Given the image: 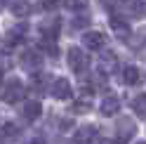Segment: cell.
Returning a JSON list of instances; mask_svg holds the SVG:
<instances>
[{
    "label": "cell",
    "instance_id": "obj_16",
    "mask_svg": "<svg viewBox=\"0 0 146 144\" xmlns=\"http://www.w3.org/2000/svg\"><path fill=\"white\" fill-rule=\"evenodd\" d=\"M132 109H134V113L139 116V118H144V121H146V92L137 95L134 99H132Z\"/></svg>",
    "mask_w": 146,
    "mask_h": 144
},
{
    "label": "cell",
    "instance_id": "obj_15",
    "mask_svg": "<svg viewBox=\"0 0 146 144\" xmlns=\"http://www.w3.org/2000/svg\"><path fill=\"white\" fill-rule=\"evenodd\" d=\"M127 10L139 19H146V0H127Z\"/></svg>",
    "mask_w": 146,
    "mask_h": 144
},
{
    "label": "cell",
    "instance_id": "obj_20",
    "mask_svg": "<svg viewBox=\"0 0 146 144\" xmlns=\"http://www.w3.org/2000/svg\"><path fill=\"white\" fill-rule=\"evenodd\" d=\"M90 24V14L85 12V14H76V19H73V26L76 29H85V26Z\"/></svg>",
    "mask_w": 146,
    "mask_h": 144
},
{
    "label": "cell",
    "instance_id": "obj_10",
    "mask_svg": "<svg viewBox=\"0 0 146 144\" xmlns=\"http://www.w3.org/2000/svg\"><path fill=\"white\" fill-rule=\"evenodd\" d=\"M99 111H102V116H115L120 111V99H118V97H106V99L99 104Z\"/></svg>",
    "mask_w": 146,
    "mask_h": 144
},
{
    "label": "cell",
    "instance_id": "obj_21",
    "mask_svg": "<svg viewBox=\"0 0 146 144\" xmlns=\"http://www.w3.org/2000/svg\"><path fill=\"white\" fill-rule=\"evenodd\" d=\"M40 5L45 7V10H54V7L59 5V0H40Z\"/></svg>",
    "mask_w": 146,
    "mask_h": 144
},
{
    "label": "cell",
    "instance_id": "obj_22",
    "mask_svg": "<svg viewBox=\"0 0 146 144\" xmlns=\"http://www.w3.org/2000/svg\"><path fill=\"white\" fill-rule=\"evenodd\" d=\"M99 3H102L104 7H108V10H111V7H115V5H120L123 0H99Z\"/></svg>",
    "mask_w": 146,
    "mask_h": 144
},
{
    "label": "cell",
    "instance_id": "obj_18",
    "mask_svg": "<svg viewBox=\"0 0 146 144\" xmlns=\"http://www.w3.org/2000/svg\"><path fill=\"white\" fill-rule=\"evenodd\" d=\"M0 132H3V139H17V137L21 135L19 128H17L14 123H5L3 128H0Z\"/></svg>",
    "mask_w": 146,
    "mask_h": 144
},
{
    "label": "cell",
    "instance_id": "obj_24",
    "mask_svg": "<svg viewBox=\"0 0 146 144\" xmlns=\"http://www.w3.org/2000/svg\"><path fill=\"white\" fill-rule=\"evenodd\" d=\"M0 83H3V71H0Z\"/></svg>",
    "mask_w": 146,
    "mask_h": 144
},
{
    "label": "cell",
    "instance_id": "obj_19",
    "mask_svg": "<svg viewBox=\"0 0 146 144\" xmlns=\"http://www.w3.org/2000/svg\"><path fill=\"white\" fill-rule=\"evenodd\" d=\"M90 85H92V90H106V76L97 71V73L92 76V83Z\"/></svg>",
    "mask_w": 146,
    "mask_h": 144
},
{
    "label": "cell",
    "instance_id": "obj_4",
    "mask_svg": "<svg viewBox=\"0 0 146 144\" xmlns=\"http://www.w3.org/2000/svg\"><path fill=\"white\" fill-rule=\"evenodd\" d=\"M40 50L42 55H50V57H57L59 55V47H57V33H50V31H40Z\"/></svg>",
    "mask_w": 146,
    "mask_h": 144
},
{
    "label": "cell",
    "instance_id": "obj_23",
    "mask_svg": "<svg viewBox=\"0 0 146 144\" xmlns=\"http://www.w3.org/2000/svg\"><path fill=\"white\" fill-rule=\"evenodd\" d=\"M5 3H7V0H0V7H3V5H5Z\"/></svg>",
    "mask_w": 146,
    "mask_h": 144
},
{
    "label": "cell",
    "instance_id": "obj_11",
    "mask_svg": "<svg viewBox=\"0 0 146 144\" xmlns=\"http://www.w3.org/2000/svg\"><path fill=\"white\" fill-rule=\"evenodd\" d=\"M115 130H118V137H120V139H132V135H134V123H132V118H120Z\"/></svg>",
    "mask_w": 146,
    "mask_h": 144
},
{
    "label": "cell",
    "instance_id": "obj_14",
    "mask_svg": "<svg viewBox=\"0 0 146 144\" xmlns=\"http://www.w3.org/2000/svg\"><path fill=\"white\" fill-rule=\"evenodd\" d=\"M10 10H12L14 17H29L31 14V3L29 0H12Z\"/></svg>",
    "mask_w": 146,
    "mask_h": 144
},
{
    "label": "cell",
    "instance_id": "obj_9",
    "mask_svg": "<svg viewBox=\"0 0 146 144\" xmlns=\"http://www.w3.org/2000/svg\"><path fill=\"white\" fill-rule=\"evenodd\" d=\"M83 43L87 45L90 50H102L104 43H106V38H104L102 31H87V33L83 35Z\"/></svg>",
    "mask_w": 146,
    "mask_h": 144
},
{
    "label": "cell",
    "instance_id": "obj_12",
    "mask_svg": "<svg viewBox=\"0 0 146 144\" xmlns=\"http://www.w3.org/2000/svg\"><path fill=\"white\" fill-rule=\"evenodd\" d=\"M33 90H35V92H42V95L50 92V76L35 71V73H33Z\"/></svg>",
    "mask_w": 146,
    "mask_h": 144
},
{
    "label": "cell",
    "instance_id": "obj_1",
    "mask_svg": "<svg viewBox=\"0 0 146 144\" xmlns=\"http://www.w3.org/2000/svg\"><path fill=\"white\" fill-rule=\"evenodd\" d=\"M68 66H71V71L73 73H87V69H90V57L85 55L83 50L80 47H76V45H73V47H68Z\"/></svg>",
    "mask_w": 146,
    "mask_h": 144
},
{
    "label": "cell",
    "instance_id": "obj_8",
    "mask_svg": "<svg viewBox=\"0 0 146 144\" xmlns=\"http://www.w3.org/2000/svg\"><path fill=\"white\" fill-rule=\"evenodd\" d=\"M123 80H125L127 85L137 87V85L144 83V71H141L139 66H125V69H123Z\"/></svg>",
    "mask_w": 146,
    "mask_h": 144
},
{
    "label": "cell",
    "instance_id": "obj_13",
    "mask_svg": "<svg viewBox=\"0 0 146 144\" xmlns=\"http://www.w3.org/2000/svg\"><path fill=\"white\" fill-rule=\"evenodd\" d=\"M26 33H29V26L26 24H19V26H14V29H10V33H7V43H21L26 40Z\"/></svg>",
    "mask_w": 146,
    "mask_h": 144
},
{
    "label": "cell",
    "instance_id": "obj_3",
    "mask_svg": "<svg viewBox=\"0 0 146 144\" xmlns=\"http://www.w3.org/2000/svg\"><path fill=\"white\" fill-rule=\"evenodd\" d=\"M19 64L26 69V71H40L42 69V55L38 50H24L21 52V57H19Z\"/></svg>",
    "mask_w": 146,
    "mask_h": 144
},
{
    "label": "cell",
    "instance_id": "obj_6",
    "mask_svg": "<svg viewBox=\"0 0 146 144\" xmlns=\"http://www.w3.org/2000/svg\"><path fill=\"white\" fill-rule=\"evenodd\" d=\"M50 92H52L54 99H68V97H71V83L66 78H57L50 85Z\"/></svg>",
    "mask_w": 146,
    "mask_h": 144
},
{
    "label": "cell",
    "instance_id": "obj_7",
    "mask_svg": "<svg viewBox=\"0 0 146 144\" xmlns=\"http://www.w3.org/2000/svg\"><path fill=\"white\" fill-rule=\"evenodd\" d=\"M111 29H113V33L118 35L120 40H130V35H132V29H130V24H127L125 19H120V17H111Z\"/></svg>",
    "mask_w": 146,
    "mask_h": 144
},
{
    "label": "cell",
    "instance_id": "obj_2",
    "mask_svg": "<svg viewBox=\"0 0 146 144\" xmlns=\"http://www.w3.org/2000/svg\"><path fill=\"white\" fill-rule=\"evenodd\" d=\"M0 97H3V102L7 104H17V102H21L24 99V85H21V80H7L5 87H3V92H0Z\"/></svg>",
    "mask_w": 146,
    "mask_h": 144
},
{
    "label": "cell",
    "instance_id": "obj_5",
    "mask_svg": "<svg viewBox=\"0 0 146 144\" xmlns=\"http://www.w3.org/2000/svg\"><path fill=\"white\" fill-rule=\"evenodd\" d=\"M19 113H21V118L26 123H33V121H38L40 116H42V104L40 102H24Z\"/></svg>",
    "mask_w": 146,
    "mask_h": 144
},
{
    "label": "cell",
    "instance_id": "obj_17",
    "mask_svg": "<svg viewBox=\"0 0 146 144\" xmlns=\"http://www.w3.org/2000/svg\"><path fill=\"white\" fill-rule=\"evenodd\" d=\"M76 139L78 142H90V139H97V130L92 128V125H85V128H80L76 132Z\"/></svg>",
    "mask_w": 146,
    "mask_h": 144
}]
</instances>
